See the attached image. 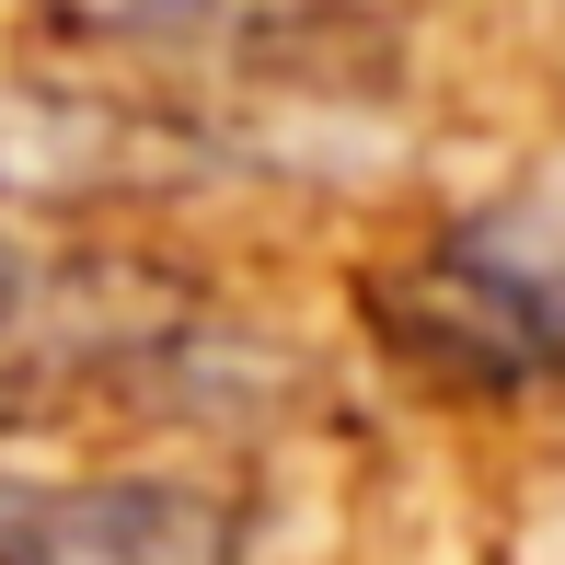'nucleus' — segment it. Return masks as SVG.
I'll return each mask as SVG.
<instances>
[{
	"mask_svg": "<svg viewBox=\"0 0 565 565\" xmlns=\"http://www.w3.org/2000/svg\"><path fill=\"white\" fill-rule=\"evenodd\" d=\"M381 323L427 381H461V393L565 381V243L531 220H473L381 289Z\"/></svg>",
	"mask_w": 565,
	"mask_h": 565,
	"instance_id": "obj_1",
	"label": "nucleus"
},
{
	"mask_svg": "<svg viewBox=\"0 0 565 565\" xmlns=\"http://www.w3.org/2000/svg\"><path fill=\"white\" fill-rule=\"evenodd\" d=\"M243 508L185 473H35L0 461V565H243Z\"/></svg>",
	"mask_w": 565,
	"mask_h": 565,
	"instance_id": "obj_2",
	"label": "nucleus"
},
{
	"mask_svg": "<svg viewBox=\"0 0 565 565\" xmlns=\"http://www.w3.org/2000/svg\"><path fill=\"white\" fill-rule=\"evenodd\" d=\"M162 358V323L82 300V277L46 266L23 231H0V381H46V370H139Z\"/></svg>",
	"mask_w": 565,
	"mask_h": 565,
	"instance_id": "obj_3",
	"label": "nucleus"
}]
</instances>
